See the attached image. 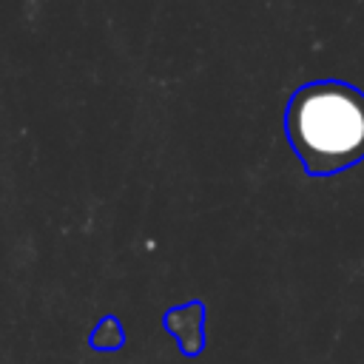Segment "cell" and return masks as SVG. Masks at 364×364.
<instances>
[{"label":"cell","instance_id":"6da1fadb","mask_svg":"<svg viewBox=\"0 0 364 364\" xmlns=\"http://www.w3.org/2000/svg\"><path fill=\"white\" fill-rule=\"evenodd\" d=\"M284 136L307 176H336L364 159V91L344 80L299 85L284 108Z\"/></svg>","mask_w":364,"mask_h":364},{"label":"cell","instance_id":"7a4b0ae2","mask_svg":"<svg viewBox=\"0 0 364 364\" xmlns=\"http://www.w3.org/2000/svg\"><path fill=\"white\" fill-rule=\"evenodd\" d=\"M162 324L176 338L182 355L196 358L202 353V347H205V330H202L205 327V304L199 299L179 304V307H171L162 316Z\"/></svg>","mask_w":364,"mask_h":364},{"label":"cell","instance_id":"3957f363","mask_svg":"<svg viewBox=\"0 0 364 364\" xmlns=\"http://www.w3.org/2000/svg\"><path fill=\"white\" fill-rule=\"evenodd\" d=\"M88 344H91L94 350H119V347L125 344V330H122L119 318H117V316L100 318L97 327L91 330Z\"/></svg>","mask_w":364,"mask_h":364}]
</instances>
